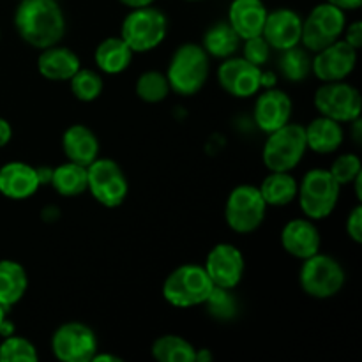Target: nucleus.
Returning a JSON list of instances; mask_svg holds the SVG:
<instances>
[{"label": "nucleus", "instance_id": "17", "mask_svg": "<svg viewBox=\"0 0 362 362\" xmlns=\"http://www.w3.org/2000/svg\"><path fill=\"white\" fill-rule=\"evenodd\" d=\"M279 243L286 255L303 262L322 251V232L317 221L300 216V218L288 219L283 225L279 232Z\"/></svg>", "mask_w": 362, "mask_h": 362}, {"label": "nucleus", "instance_id": "33", "mask_svg": "<svg viewBox=\"0 0 362 362\" xmlns=\"http://www.w3.org/2000/svg\"><path fill=\"white\" fill-rule=\"evenodd\" d=\"M37 359L35 345L23 336H6L0 343V362H35Z\"/></svg>", "mask_w": 362, "mask_h": 362}, {"label": "nucleus", "instance_id": "21", "mask_svg": "<svg viewBox=\"0 0 362 362\" xmlns=\"http://www.w3.org/2000/svg\"><path fill=\"white\" fill-rule=\"evenodd\" d=\"M269 7L264 0H232L226 11V21L240 39L262 35Z\"/></svg>", "mask_w": 362, "mask_h": 362}, {"label": "nucleus", "instance_id": "24", "mask_svg": "<svg viewBox=\"0 0 362 362\" xmlns=\"http://www.w3.org/2000/svg\"><path fill=\"white\" fill-rule=\"evenodd\" d=\"M134 59V52L120 35H108L98 42L94 49L95 69L106 76L126 73Z\"/></svg>", "mask_w": 362, "mask_h": 362}, {"label": "nucleus", "instance_id": "15", "mask_svg": "<svg viewBox=\"0 0 362 362\" xmlns=\"http://www.w3.org/2000/svg\"><path fill=\"white\" fill-rule=\"evenodd\" d=\"M359 49L350 46L349 42L338 39L332 45L325 46L320 52L311 57V74L320 83L325 81L349 80L357 67Z\"/></svg>", "mask_w": 362, "mask_h": 362}, {"label": "nucleus", "instance_id": "13", "mask_svg": "<svg viewBox=\"0 0 362 362\" xmlns=\"http://www.w3.org/2000/svg\"><path fill=\"white\" fill-rule=\"evenodd\" d=\"M219 87L235 99L255 98L264 87V69L243 55H233L221 60L216 71Z\"/></svg>", "mask_w": 362, "mask_h": 362}, {"label": "nucleus", "instance_id": "2", "mask_svg": "<svg viewBox=\"0 0 362 362\" xmlns=\"http://www.w3.org/2000/svg\"><path fill=\"white\" fill-rule=\"evenodd\" d=\"M165 74L172 94L193 98L207 85L211 76V57L198 42H182L170 57Z\"/></svg>", "mask_w": 362, "mask_h": 362}, {"label": "nucleus", "instance_id": "12", "mask_svg": "<svg viewBox=\"0 0 362 362\" xmlns=\"http://www.w3.org/2000/svg\"><path fill=\"white\" fill-rule=\"evenodd\" d=\"M49 350L62 362H90L99 350V341L90 325L73 320L60 324L53 331Z\"/></svg>", "mask_w": 362, "mask_h": 362}, {"label": "nucleus", "instance_id": "20", "mask_svg": "<svg viewBox=\"0 0 362 362\" xmlns=\"http://www.w3.org/2000/svg\"><path fill=\"white\" fill-rule=\"evenodd\" d=\"M35 67L45 80L53 81V83H67L71 76L81 67V60L73 48L62 46L59 42V45L39 49Z\"/></svg>", "mask_w": 362, "mask_h": 362}, {"label": "nucleus", "instance_id": "42", "mask_svg": "<svg viewBox=\"0 0 362 362\" xmlns=\"http://www.w3.org/2000/svg\"><path fill=\"white\" fill-rule=\"evenodd\" d=\"M90 362H122V359L117 356H112V354H101L98 350V352L94 354V357H92Z\"/></svg>", "mask_w": 362, "mask_h": 362}, {"label": "nucleus", "instance_id": "5", "mask_svg": "<svg viewBox=\"0 0 362 362\" xmlns=\"http://www.w3.org/2000/svg\"><path fill=\"white\" fill-rule=\"evenodd\" d=\"M168 16L156 6L129 9L120 23V37L127 42L134 55L151 53L165 42L168 35Z\"/></svg>", "mask_w": 362, "mask_h": 362}, {"label": "nucleus", "instance_id": "28", "mask_svg": "<svg viewBox=\"0 0 362 362\" xmlns=\"http://www.w3.org/2000/svg\"><path fill=\"white\" fill-rule=\"evenodd\" d=\"M49 186L59 197L78 198L87 193V166L73 161H64L53 166Z\"/></svg>", "mask_w": 362, "mask_h": 362}, {"label": "nucleus", "instance_id": "14", "mask_svg": "<svg viewBox=\"0 0 362 362\" xmlns=\"http://www.w3.org/2000/svg\"><path fill=\"white\" fill-rule=\"evenodd\" d=\"M216 288L235 290L246 274V258L232 243H218L202 264Z\"/></svg>", "mask_w": 362, "mask_h": 362}, {"label": "nucleus", "instance_id": "4", "mask_svg": "<svg viewBox=\"0 0 362 362\" xmlns=\"http://www.w3.org/2000/svg\"><path fill=\"white\" fill-rule=\"evenodd\" d=\"M341 189L327 168H311L299 180L296 202L303 216L313 221H324L338 207Z\"/></svg>", "mask_w": 362, "mask_h": 362}, {"label": "nucleus", "instance_id": "18", "mask_svg": "<svg viewBox=\"0 0 362 362\" xmlns=\"http://www.w3.org/2000/svg\"><path fill=\"white\" fill-rule=\"evenodd\" d=\"M300 34H303V16L296 9L276 7L269 11L262 35L269 42L272 52H283L300 45Z\"/></svg>", "mask_w": 362, "mask_h": 362}, {"label": "nucleus", "instance_id": "1", "mask_svg": "<svg viewBox=\"0 0 362 362\" xmlns=\"http://www.w3.org/2000/svg\"><path fill=\"white\" fill-rule=\"evenodd\" d=\"M13 25L18 37L34 49L59 45L67 32L66 14L59 0H20Z\"/></svg>", "mask_w": 362, "mask_h": 362}, {"label": "nucleus", "instance_id": "7", "mask_svg": "<svg viewBox=\"0 0 362 362\" xmlns=\"http://www.w3.org/2000/svg\"><path fill=\"white\" fill-rule=\"evenodd\" d=\"M346 283L345 267L338 258L318 251L303 260L299 269V286L308 297L327 300L338 296Z\"/></svg>", "mask_w": 362, "mask_h": 362}, {"label": "nucleus", "instance_id": "32", "mask_svg": "<svg viewBox=\"0 0 362 362\" xmlns=\"http://www.w3.org/2000/svg\"><path fill=\"white\" fill-rule=\"evenodd\" d=\"M134 94L140 101L147 103V105H159L170 98L172 88H170L166 74L163 71L148 69L136 78Z\"/></svg>", "mask_w": 362, "mask_h": 362}, {"label": "nucleus", "instance_id": "27", "mask_svg": "<svg viewBox=\"0 0 362 362\" xmlns=\"http://www.w3.org/2000/svg\"><path fill=\"white\" fill-rule=\"evenodd\" d=\"M243 39L237 35L226 20H218L207 27L202 37V48L207 52L211 59L225 60L239 53Z\"/></svg>", "mask_w": 362, "mask_h": 362}, {"label": "nucleus", "instance_id": "31", "mask_svg": "<svg viewBox=\"0 0 362 362\" xmlns=\"http://www.w3.org/2000/svg\"><path fill=\"white\" fill-rule=\"evenodd\" d=\"M67 83H69L73 98L80 103L98 101L105 92V78L98 69H90V67L81 66Z\"/></svg>", "mask_w": 362, "mask_h": 362}, {"label": "nucleus", "instance_id": "30", "mask_svg": "<svg viewBox=\"0 0 362 362\" xmlns=\"http://www.w3.org/2000/svg\"><path fill=\"white\" fill-rule=\"evenodd\" d=\"M311 57L313 53L300 45L279 52L278 71L283 80L290 83H303L311 74Z\"/></svg>", "mask_w": 362, "mask_h": 362}, {"label": "nucleus", "instance_id": "35", "mask_svg": "<svg viewBox=\"0 0 362 362\" xmlns=\"http://www.w3.org/2000/svg\"><path fill=\"white\" fill-rule=\"evenodd\" d=\"M233 290L226 288H216L212 290V293L209 296L207 303L204 306H207V310L211 311L212 317H216L218 320H232L237 313V300L233 296Z\"/></svg>", "mask_w": 362, "mask_h": 362}, {"label": "nucleus", "instance_id": "37", "mask_svg": "<svg viewBox=\"0 0 362 362\" xmlns=\"http://www.w3.org/2000/svg\"><path fill=\"white\" fill-rule=\"evenodd\" d=\"M345 233L352 243H362V205L361 202L352 207L345 219Z\"/></svg>", "mask_w": 362, "mask_h": 362}, {"label": "nucleus", "instance_id": "22", "mask_svg": "<svg viewBox=\"0 0 362 362\" xmlns=\"http://www.w3.org/2000/svg\"><path fill=\"white\" fill-rule=\"evenodd\" d=\"M60 147L67 161L88 166L94 159L99 158L101 144L98 134L85 124H71L66 127L60 138Z\"/></svg>", "mask_w": 362, "mask_h": 362}, {"label": "nucleus", "instance_id": "40", "mask_svg": "<svg viewBox=\"0 0 362 362\" xmlns=\"http://www.w3.org/2000/svg\"><path fill=\"white\" fill-rule=\"evenodd\" d=\"M11 140H13V126H11L9 120L0 117V148L9 145Z\"/></svg>", "mask_w": 362, "mask_h": 362}, {"label": "nucleus", "instance_id": "23", "mask_svg": "<svg viewBox=\"0 0 362 362\" xmlns=\"http://www.w3.org/2000/svg\"><path fill=\"white\" fill-rule=\"evenodd\" d=\"M304 134H306L308 152L318 156L336 154L345 141L343 124L324 115H317L315 119H311L304 126Z\"/></svg>", "mask_w": 362, "mask_h": 362}, {"label": "nucleus", "instance_id": "19", "mask_svg": "<svg viewBox=\"0 0 362 362\" xmlns=\"http://www.w3.org/2000/svg\"><path fill=\"white\" fill-rule=\"evenodd\" d=\"M41 187L37 168L25 161H7L0 166V194L7 200L23 202Z\"/></svg>", "mask_w": 362, "mask_h": 362}, {"label": "nucleus", "instance_id": "26", "mask_svg": "<svg viewBox=\"0 0 362 362\" xmlns=\"http://www.w3.org/2000/svg\"><path fill=\"white\" fill-rule=\"evenodd\" d=\"M297 187L299 180L293 177L292 172H269L258 189L269 209H283L297 200Z\"/></svg>", "mask_w": 362, "mask_h": 362}, {"label": "nucleus", "instance_id": "25", "mask_svg": "<svg viewBox=\"0 0 362 362\" xmlns=\"http://www.w3.org/2000/svg\"><path fill=\"white\" fill-rule=\"evenodd\" d=\"M28 290L27 269L16 260H0V306L7 311L16 306Z\"/></svg>", "mask_w": 362, "mask_h": 362}, {"label": "nucleus", "instance_id": "3", "mask_svg": "<svg viewBox=\"0 0 362 362\" xmlns=\"http://www.w3.org/2000/svg\"><path fill=\"white\" fill-rule=\"evenodd\" d=\"M214 290L204 265L184 264L173 269L163 283V299L175 310L204 306Z\"/></svg>", "mask_w": 362, "mask_h": 362}, {"label": "nucleus", "instance_id": "38", "mask_svg": "<svg viewBox=\"0 0 362 362\" xmlns=\"http://www.w3.org/2000/svg\"><path fill=\"white\" fill-rule=\"evenodd\" d=\"M343 41L349 42L350 46H354L356 49H361L362 46V21L354 20L350 23H346L345 30H343L341 35Z\"/></svg>", "mask_w": 362, "mask_h": 362}, {"label": "nucleus", "instance_id": "34", "mask_svg": "<svg viewBox=\"0 0 362 362\" xmlns=\"http://www.w3.org/2000/svg\"><path fill=\"white\" fill-rule=\"evenodd\" d=\"M327 170L338 180L339 186L345 187L350 186L362 173V161L356 152H343V154L336 156Z\"/></svg>", "mask_w": 362, "mask_h": 362}, {"label": "nucleus", "instance_id": "39", "mask_svg": "<svg viewBox=\"0 0 362 362\" xmlns=\"http://www.w3.org/2000/svg\"><path fill=\"white\" fill-rule=\"evenodd\" d=\"M325 2L332 4V6H336L338 9L345 11L346 14L356 13V11H359L362 7V0H325Z\"/></svg>", "mask_w": 362, "mask_h": 362}, {"label": "nucleus", "instance_id": "9", "mask_svg": "<svg viewBox=\"0 0 362 362\" xmlns=\"http://www.w3.org/2000/svg\"><path fill=\"white\" fill-rule=\"evenodd\" d=\"M87 193L103 207H122L129 194V180L122 166L115 159H94L87 166Z\"/></svg>", "mask_w": 362, "mask_h": 362}, {"label": "nucleus", "instance_id": "43", "mask_svg": "<svg viewBox=\"0 0 362 362\" xmlns=\"http://www.w3.org/2000/svg\"><path fill=\"white\" fill-rule=\"evenodd\" d=\"M7 318V310L4 306H0V325H2V322Z\"/></svg>", "mask_w": 362, "mask_h": 362}, {"label": "nucleus", "instance_id": "36", "mask_svg": "<svg viewBox=\"0 0 362 362\" xmlns=\"http://www.w3.org/2000/svg\"><path fill=\"white\" fill-rule=\"evenodd\" d=\"M240 55L246 60H250L251 64L258 67H264L265 64L271 59L272 48L269 46V42L265 41L264 35H257V37L244 39L243 45H240Z\"/></svg>", "mask_w": 362, "mask_h": 362}, {"label": "nucleus", "instance_id": "44", "mask_svg": "<svg viewBox=\"0 0 362 362\" xmlns=\"http://www.w3.org/2000/svg\"><path fill=\"white\" fill-rule=\"evenodd\" d=\"M184 2H189V4H198V2H205V0H184Z\"/></svg>", "mask_w": 362, "mask_h": 362}, {"label": "nucleus", "instance_id": "11", "mask_svg": "<svg viewBox=\"0 0 362 362\" xmlns=\"http://www.w3.org/2000/svg\"><path fill=\"white\" fill-rule=\"evenodd\" d=\"M313 106L318 115L329 117L345 126L361 119L362 98L359 88L346 80L325 81L315 90Z\"/></svg>", "mask_w": 362, "mask_h": 362}, {"label": "nucleus", "instance_id": "41", "mask_svg": "<svg viewBox=\"0 0 362 362\" xmlns=\"http://www.w3.org/2000/svg\"><path fill=\"white\" fill-rule=\"evenodd\" d=\"M117 2L126 7V9H138V7L154 6L156 0H117Z\"/></svg>", "mask_w": 362, "mask_h": 362}, {"label": "nucleus", "instance_id": "29", "mask_svg": "<svg viewBox=\"0 0 362 362\" xmlns=\"http://www.w3.org/2000/svg\"><path fill=\"white\" fill-rule=\"evenodd\" d=\"M151 354L159 362H194L197 346L179 334H163L152 341Z\"/></svg>", "mask_w": 362, "mask_h": 362}, {"label": "nucleus", "instance_id": "46", "mask_svg": "<svg viewBox=\"0 0 362 362\" xmlns=\"http://www.w3.org/2000/svg\"><path fill=\"white\" fill-rule=\"evenodd\" d=\"M13 2H20V0H13Z\"/></svg>", "mask_w": 362, "mask_h": 362}, {"label": "nucleus", "instance_id": "45", "mask_svg": "<svg viewBox=\"0 0 362 362\" xmlns=\"http://www.w3.org/2000/svg\"><path fill=\"white\" fill-rule=\"evenodd\" d=\"M0 39H2V28H0Z\"/></svg>", "mask_w": 362, "mask_h": 362}, {"label": "nucleus", "instance_id": "6", "mask_svg": "<svg viewBox=\"0 0 362 362\" xmlns=\"http://www.w3.org/2000/svg\"><path fill=\"white\" fill-rule=\"evenodd\" d=\"M308 154L303 124L290 120L265 136L262 161L269 172H293Z\"/></svg>", "mask_w": 362, "mask_h": 362}, {"label": "nucleus", "instance_id": "10", "mask_svg": "<svg viewBox=\"0 0 362 362\" xmlns=\"http://www.w3.org/2000/svg\"><path fill=\"white\" fill-rule=\"evenodd\" d=\"M346 23H349V18L345 11L324 0L311 7L306 18H303L300 46H304L311 53L320 52L322 48L341 39Z\"/></svg>", "mask_w": 362, "mask_h": 362}, {"label": "nucleus", "instance_id": "8", "mask_svg": "<svg viewBox=\"0 0 362 362\" xmlns=\"http://www.w3.org/2000/svg\"><path fill=\"white\" fill-rule=\"evenodd\" d=\"M267 204L258 186L239 184L228 193L225 202V223L233 233L250 235L257 232L267 218Z\"/></svg>", "mask_w": 362, "mask_h": 362}, {"label": "nucleus", "instance_id": "16", "mask_svg": "<svg viewBox=\"0 0 362 362\" xmlns=\"http://www.w3.org/2000/svg\"><path fill=\"white\" fill-rule=\"evenodd\" d=\"M255 98L253 122L264 134L272 133L292 120L293 101L288 92L271 87L258 92Z\"/></svg>", "mask_w": 362, "mask_h": 362}]
</instances>
